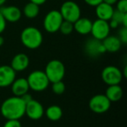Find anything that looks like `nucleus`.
Masks as SVG:
<instances>
[{
  "label": "nucleus",
  "instance_id": "obj_33",
  "mask_svg": "<svg viewBox=\"0 0 127 127\" xmlns=\"http://www.w3.org/2000/svg\"><path fill=\"white\" fill-rule=\"evenodd\" d=\"M4 44V37H3L2 36L0 35V46H2Z\"/></svg>",
  "mask_w": 127,
  "mask_h": 127
},
{
  "label": "nucleus",
  "instance_id": "obj_3",
  "mask_svg": "<svg viewBox=\"0 0 127 127\" xmlns=\"http://www.w3.org/2000/svg\"><path fill=\"white\" fill-rule=\"evenodd\" d=\"M44 73L49 79L50 83L61 81L65 75V67L60 60L52 59L48 62L46 64Z\"/></svg>",
  "mask_w": 127,
  "mask_h": 127
},
{
  "label": "nucleus",
  "instance_id": "obj_1",
  "mask_svg": "<svg viewBox=\"0 0 127 127\" xmlns=\"http://www.w3.org/2000/svg\"><path fill=\"white\" fill-rule=\"evenodd\" d=\"M1 114L6 119H18L25 115V103L20 97L6 98L1 104Z\"/></svg>",
  "mask_w": 127,
  "mask_h": 127
},
{
  "label": "nucleus",
  "instance_id": "obj_8",
  "mask_svg": "<svg viewBox=\"0 0 127 127\" xmlns=\"http://www.w3.org/2000/svg\"><path fill=\"white\" fill-rule=\"evenodd\" d=\"M111 101L104 94H97L89 101V108L92 111L97 114L104 113L111 107Z\"/></svg>",
  "mask_w": 127,
  "mask_h": 127
},
{
  "label": "nucleus",
  "instance_id": "obj_6",
  "mask_svg": "<svg viewBox=\"0 0 127 127\" xmlns=\"http://www.w3.org/2000/svg\"><path fill=\"white\" fill-rule=\"evenodd\" d=\"M63 18L60 14L59 11L52 10L50 11L45 15L44 18V28L49 33H55L59 31V27L63 22Z\"/></svg>",
  "mask_w": 127,
  "mask_h": 127
},
{
  "label": "nucleus",
  "instance_id": "obj_28",
  "mask_svg": "<svg viewBox=\"0 0 127 127\" xmlns=\"http://www.w3.org/2000/svg\"><path fill=\"white\" fill-rule=\"evenodd\" d=\"M6 23L7 22L5 21V19L4 18V17L2 16V14L0 13V35L4 32L6 28Z\"/></svg>",
  "mask_w": 127,
  "mask_h": 127
},
{
  "label": "nucleus",
  "instance_id": "obj_25",
  "mask_svg": "<svg viewBox=\"0 0 127 127\" xmlns=\"http://www.w3.org/2000/svg\"><path fill=\"white\" fill-rule=\"evenodd\" d=\"M118 38L120 39L122 44H125L127 43V27L122 26L121 30L118 32Z\"/></svg>",
  "mask_w": 127,
  "mask_h": 127
},
{
  "label": "nucleus",
  "instance_id": "obj_17",
  "mask_svg": "<svg viewBox=\"0 0 127 127\" xmlns=\"http://www.w3.org/2000/svg\"><path fill=\"white\" fill-rule=\"evenodd\" d=\"M102 44L104 45L105 51L111 53H115L117 51H118L121 48L122 43L120 41V39L118 38V37L116 36H107L104 39H103Z\"/></svg>",
  "mask_w": 127,
  "mask_h": 127
},
{
  "label": "nucleus",
  "instance_id": "obj_21",
  "mask_svg": "<svg viewBox=\"0 0 127 127\" xmlns=\"http://www.w3.org/2000/svg\"><path fill=\"white\" fill-rule=\"evenodd\" d=\"M23 14L27 18H35L39 14V5L32 2L27 3L23 9Z\"/></svg>",
  "mask_w": 127,
  "mask_h": 127
},
{
  "label": "nucleus",
  "instance_id": "obj_15",
  "mask_svg": "<svg viewBox=\"0 0 127 127\" xmlns=\"http://www.w3.org/2000/svg\"><path fill=\"white\" fill-rule=\"evenodd\" d=\"M95 12L96 16L98 19L104 20V21H109L111 18L114 11V8L112 5L106 4L104 2H101L99 4L95 6Z\"/></svg>",
  "mask_w": 127,
  "mask_h": 127
},
{
  "label": "nucleus",
  "instance_id": "obj_26",
  "mask_svg": "<svg viewBox=\"0 0 127 127\" xmlns=\"http://www.w3.org/2000/svg\"><path fill=\"white\" fill-rule=\"evenodd\" d=\"M125 13L120 12V11H117V10H114V11H113V14H112V17H111V19L115 20V21L118 22L119 25H121L122 20H123V18H124V16H125Z\"/></svg>",
  "mask_w": 127,
  "mask_h": 127
},
{
  "label": "nucleus",
  "instance_id": "obj_19",
  "mask_svg": "<svg viewBox=\"0 0 127 127\" xmlns=\"http://www.w3.org/2000/svg\"><path fill=\"white\" fill-rule=\"evenodd\" d=\"M123 89L119 85H108L104 95L111 101V103L118 102L123 97Z\"/></svg>",
  "mask_w": 127,
  "mask_h": 127
},
{
  "label": "nucleus",
  "instance_id": "obj_5",
  "mask_svg": "<svg viewBox=\"0 0 127 127\" xmlns=\"http://www.w3.org/2000/svg\"><path fill=\"white\" fill-rule=\"evenodd\" d=\"M59 12L64 20L74 23L81 17V10L78 4L74 1L68 0L62 4Z\"/></svg>",
  "mask_w": 127,
  "mask_h": 127
},
{
  "label": "nucleus",
  "instance_id": "obj_30",
  "mask_svg": "<svg viewBox=\"0 0 127 127\" xmlns=\"http://www.w3.org/2000/svg\"><path fill=\"white\" fill-rule=\"evenodd\" d=\"M108 23H109L110 28H111V29H116V28H118V27L119 26V24H118V22L115 21V20H113V19H110L109 21H108Z\"/></svg>",
  "mask_w": 127,
  "mask_h": 127
},
{
  "label": "nucleus",
  "instance_id": "obj_14",
  "mask_svg": "<svg viewBox=\"0 0 127 127\" xmlns=\"http://www.w3.org/2000/svg\"><path fill=\"white\" fill-rule=\"evenodd\" d=\"M11 86V92H12L13 95L16 96V97H22L25 94L28 93L29 90H30L27 79L25 78H15V80L12 82Z\"/></svg>",
  "mask_w": 127,
  "mask_h": 127
},
{
  "label": "nucleus",
  "instance_id": "obj_20",
  "mask_svg": "<svg viewBox=\"0 0 127 127\" xmlns=\"http://www.w3.org/2000/svg\"><path fill=\"white\" fill-rule=\"evenodd\" d=\"M44 114L51 121H58L63 116V110L61 107L56 104L51 105L44 111Z\"/></svg>",
  "mask_w": 127,
  "mask_h": 127
},
{
  "label": "nucleus",
  "instance_id": "obj_31",
  "mask_svg": "<svg viewBox=\"0 0 127 127\" xmlns=\"http://www.w3.org/2000/svg\"><path fill=\"white\" fill-rule=\"evenodd\" d=\"M46 1H47V0H30V2L34 3V4H37V5H42V4H44Z\"/></svg>",
  "mask_w": 127,
  "mask_h": 127
},
{
  "label": "nucleus",
  "instance_id": "obj_10",
  "mask_svg": "<svg viewBox=\"0 0 127 127\" xmlns=\"http://www.w3.org/2000/svg\"><path fill=\"white\" fill-rule=\"evenodd\" d=\"M44 110L42 104L32 98L25 104V115L32 120H38L44 116Z\"/></svg>",
  "mask_w": 127,
  "mask_h": 127
},
{
  "label": "nucleus",
  "instance_id": "obj_23",
  "mask_svg": "<svg viewBox=\"0 0 127 127\" xmlns=\"http://www.w3.org/2000/svg\"><path fill=\"white\" fill-rule=\"evenodd\" d=\"M51 90L54 92L56 95H61L65 91V85L63 82V80L61 81H57L54 83H51Z\"/></svg>",
  "mask_w": 127,
  "mask_h": 127
},
{
  "label": "nucleus",
  "instance_id": "obj_27",
  "mask_svg": "<svg viewBox=\"0 0 127 127\" xmlns=\"http://www.w3.org/2000/svg\"><path fill=\"white\" fill-rule=\"evenodd\" d=\"M3 127H22V125L18 119H7Z\"/></svg>",
  "mask_w": 127,
  "mask_h": 127
},
{
  "label": "nucleus",
  "instance_id": "obj_12",
  "mask_svg": "<svg viewBox=\"0 0 127 127\" xmlns=\"http://www.w3.org/2000/svg\"><path fill=\"white\" fill-rule=\"evenodd\" d=\"M0 13L4 17L5 21L10 22V23H16L22 17L21 10L14 5L1 6L0 7Z\"/></svg>",
  "mask_w": 127,
  "mask_h": 127
},
{
  "label": "nucleus",
  "instance_id": "obj_18",
  "mask_svg": "<svg viewBox=\"0 0 127 127\" xmlns=\"http://www.w3.org/2000/svg\"><path fill=\"white\" fill-rule=\"evenodd\" d=\"M85 50H86V52L92 57H96L97 55L106 52L104 45L102 44V42L95 38L91 39L86 43Z\"/></svg>",
  "mask_w": 127,
  "mask_h": 127
},
{
  "label": "nucleus",
  "instance_id": "obj_2",
  "mask_svg": "<svg viewBox=\"0 0 127 127\" xmlns=\"http://www.w3.org/2000/svg\"><path fill=\"white\" fill-rule=\"evenodd\" d=\"M20 39L24 46L30 50H35L42 44L43 34L36 27L28 26L22 31Z\"/></svg>",
  "mask_w": 127,
  "mask_h": 127
},
{
  "label": "nucleus",
  "instance_id": "obj_16",
  "mask_svg": "<svg viewBox=\"0 0 127 127\" xmlns=\"http://www.w3.org/2000/svg\"><path fill=\"white\" fill-rule=\"evenodd\" d=\"M92 21L87 18H81L80 17L77 21L73 23V28L76 32L80 35H87L91 33L92 30Z\"/></svg>",
  "mask_w": 127,
  "mask_h": 127
},
{
  "label": "nucleus",
  "instance_id": "obj_32",
  "mask_svg": "<svg viewBox=\"0 0 127 127\" xmlns=\"http://www.w3.org/2000/svg\"><path fill=\"white\" fill-rule=\"evenodd\" d=\"M103 2L106 3V4H110V5H114L116 4V3L118 2V0H103Z\"/></svg>",
  "mask_w": 127,
  "mask_h": 127
},
{
  "label": "nucleus",
  "instance_id": "obj_4",
  "mask_svg": "<svg viewBox=\"0 0 127 127\" xmlns=\"http://www.w3.org/2000/svg\"><path fill=\"white\" fill-rule=\"evenodd\" d=\"M26 79L30 89L34 92H43L46 90L50 85V81L44 71L39 70L32 71Z\"/></svg>",
  "mask_w": 127,
  "mask_h": 127
},
{
  "label": "nucleus",
  "instance_id": "obj_7",
  "mask_svg": "<svg viewBox=\"0 0 127 127\" xmlns=\"http://www.w3.org/2000/svg\"><path fill=\"white\" fill-rule=\"evenodd\" d=\"M102 80L107 85H119L124 78L123 72L118 67L113 65H108L104 67L101 73Z\"/></svg>",
  "mask_w": 127,
  "mask_h": 127
},
{
  "label": "nucleus",
  "instance_id": "obj_29",
  "mask_svg": "<svg viewBox=\"0 0 127 127\" xmlns=\"http://www.w3.org/2000/svg\"><path fill=\"white\" fill-rule=\"evenodd\" d=\"M85 4H87L90 6H97V4H99L101 2H103V0H84Z\"/></svg>",
  "mask_w": 127,
  "mask_h": 127
},
{
  "label": "nucleus",
  "instance_id": "obj_34",
  "mask_svg": "<svg viewBox=\"0 0 127 127\" xmlns=\"http://www.w3.org/2000/svg\"><path fill=\"white\" fill-rule=\"evenodd\" d=\"M5 2H6V0H0V7L4 5V4H5Z\"/></svg>",
  "mask_w": 127,
  "mask_h": 127
},
{
  "label": "nucleus",
  "instance_id": "obj_22",
  "mask_svg": "<svg viewBox=\"0 0 127 127\" xmlns=\"http://www.w3.org/2000/svg\"><path fill=\"white\" fill-rule=\"evenodd\" d=\"M74 31L73 28V23H71L66 20H63L61 25L59 27V32L64 35H70Z\"/></svg>",
  "mask_w": 127,
  "mask_h": 127
},
{
  "label": "nucleus",
  "instance_id": "obj_11",
  "mask_svg": "<svg viewBox=\"0 0 127 127\" xmlns=\"http://www.w3.org/2000/svg\"><path fill=\"white\" fill-rule=\"evenodd\" d=\"M16 78V71L11 67V65L0 66V87L5 88L11 86L12 82Z\"/></svg>",
  "mask_w": 127,
  "mask_h": 127
},
{
  "label": "nucleus",
  "instance_id": "obj_9",
  "mask_svg": "<svg viewBox=\"0 0 127 127\" xmlns=\"http://www.w3.org/2000/svg\"><path fill=\"white\" fill-rule=\"evenodd\" d=\"M110 31H111V28H110L108 21H104V20L97 18V20L92 22L91 34L92 35L93 38L102 41L107 36L110 35Z\"/></svg>",
  "mask_w": 127,
  "mask_h": 127
},
{
  "label": "nucleus",
  "instance_id": "obj_13",
  "mask_svg": "<svg viewBox=\"0 0 127 127\" xmlns=\"http://www.w3.org/2000/svg\"><path fill=\"white\" fill-rule=\"evenodd\" d=\"M29 64H30L29 57L25 53H18L13 57L11 63V67L17 72L26 70Z\"/></svg>",
  "mask_w": 127,
  "mask_h": 127
},
{
  "label": "nucleus",
  "instance_id": "obj_24",
  "mask_svg": "<svg viewBox=\"0 0 127 127\" xmlns=\"http://www.w3.org/2000/svg\"><path fill=\"white\" fill-rule=\"evenodd\" d=\"M116 4L117 11L123 13H127V0H118Z\"/></svg>",
  "mask_w": 127,
  "mask_h": 127
}]
</instances>
